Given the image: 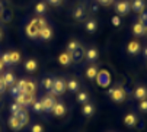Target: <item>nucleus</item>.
I'll use <instances>...</instances> for the list:
<instances>
[{
	"mask_svg": "<svg viewBox=\"0 0 147 132\" xmlns=\"http://www.w3.org/2000/svg\"><path fill=\"white\" fill-rule=\"evenodd\" d=\"M22 107H24V106H20V105H19V103H16V102H15V103H12V105H10V113H12V115H16V113H18Z\"/></svg>",
	"mask_w": 147,
	"mask_h": 132,
	"instance_id": "36",
	"label": "nucleus"
},
{
	"mask_svg": "<svg viewBox=\"0 0 147 132\" xmlns=\"http://www.w3.org/2000/svg\"><path fill=\"white\" fill-rule=\"evenodd\" d=\"M140 23L146 28V34H147V12H143V13H140Z\"/></svg>",
	"mask_w": 147,
	"mask_h": 132,
	"instance_id": "35",
	"label": "nucleus"
},
{
	"mask_svg": "<svg viewBox=\"0 0 147 132\" xmlns=\"http://www.w3.org/2000/svg\"><path fill=\"white\" fill-rule=\"evenodd\" d=\"M98 50L96 48H89L88 51H86V54H85V57H86V61H89V62H95L96 60H98Z\"/></svg>",
	"mask_w": 147,
	"mask_h": 132,
	"instance_id": "17",
	"label": "nucleus"
},
{
	"mask_svg": "<svg viewBox=\"0 0 147 132\" xmlns=\"http://www.w3.org/2000/svg\"><path fill=\"white\" fill-rule=\"evenodd\" d=\"M58 61H60V64H63V65H69L73 60H71V54L67 51V52H63L60 57H58Z\"/></svg>",
	"mask_w": 147,
	"mask_h": 132,
	"instance_id": "22",
	"label": "nucleus"
},
{
	"mask_svg": "<svg viewBox=\"0 0 147 132\" xmlns=\"http://www.w3.org/2000/svg\"><path fill=\"white\" fill-rule=\"evenodd\" d=\"M45 12H47V5H45L44 2H39V3L35 5V13H36V15L42 16Z\"/></svg>",
	"mask_w": 147,
	"mask_h": 132,
	"instance_id": "29",
	"label": "nucleus"
},
{
	"mask_svg": "<svg viewBox=\"0 0 147 132\" xmlns=\"http://www.w3.org/2000/svg\"><path fill=\"white\" fill-rule=\"evenodd\" d=\"M20 93H24L22 90H20V87L18 86V84H13L12 87H10V94L13 96V97H16L18 94H20Z\"/></svg>",
	"mask_w": 147,
	"mask_h": 132,
	"instance_id": "34",
	"label": "nucleus"
},
{
	"mask_svg": "<svg viewBox=\"0 0 147 132\" xmlns=\"http://www.w3.org/2000/svg\"><path fill=\"white\" fill-rule=\"evenodd\" d=\"M133 32H134L136 36H141V35H146V28L140 23V22H137V23L134 25V28H133Z\"/></svg>",
	"mask_w": 147,
	"mask_h": 132,
	"instance_id": "27",
	"label": "nucleus"
},
{
	"mask_svg": "<svg viewBox=\"0 0 147 132\" xmlns=\"http://www.w3.org/2000/svg\"><path fill=\"white\" fill-rule=\"evenodd\" d=\"M144 57H146V58H147V47H146V48H144Z\"/></svg>",
	"mask_w": 147,
	"mask_h": 132,
	"instance_id": "45",
	"label": "nucleus"
},
{
	"mask_svg": "<svg viewBox=\"0 0 147 132\" xmlns=\"http://www.w3.org/2000/svg\"><path fill=\"white\" fill-rule=\"evenodd\" d=\"M31 132H44V128H42V125L35 123V125H32V128H31Z\"/></svg>",
	"mask_w": 147,
	"mask_h": 132,
	"instance_id": "39",
	"label": "nucleus"
},
{
	"mask_svg": "<svg viewBox=\"0 0 147 132\" xmlns=\"http://www.w3.org/2000/svg\"><path fill=\"white\" fill-rule=\"evenodd\" d=\"M138 109H140V112H147V99H143V100H140Z\"/></svg>",
	"mask_w": 147,
	"mask_h": 132,
	"instance_id": "38",
	"label": "nucleus"
},
{
	"mask_svg": "<svg viewBox=\"0 0 147 132\" xmlns=\"http://www.w3.org/2000/svg\"><path fill=\"white\" fill-rule=\"evenodd\" d=\"M82 45H80V42L79 41H76V39H71L69 44H67V51L69 52H74L76 50H79Z\"/></svg>",
	"mask_w": 147,
	"mask_h": 132,
	"instance_id": "30",
	"label": "nucleus"
},
{
	"mask_svg": "<svg viewBox=\"0 0 147 132\" xmlns=\"http://www.w3.org/2000/svg\"><path fill=\"white\" fill-rule=\"evenodd\" d=\"M134 99H137V100L147 99V87H144V86L136 87V90H134Z\"/></svg>",
	"mask_w": 147,
	"mask_h": 132,
	"instance_id": "12",
	"label": "nucleus"
},
{
	"mask_svg": "<svg viewBox=\"0 0 147 132\" xmlns=\"http://www.w3.org/2000/svg\"><path fill=\"white\" fill-rule=\"evenodd\" d=\"M67 90V81L63 78H54V84L51 89V94L53 96H60Z\"/></svg>",
	"mask_w": 147,
	"mask_h": 132,
	"instance_id": "3",
	"label": "nucleus"
},
{
	"mask_svg": "<svg viewBox=\"0 0 147 132\" xmlns=\"http://www.w3.org/2000/svg\"><path fill=\"white\" fill-rule=\"evenodd\" d=\"M2 78H3V81H5V84H6L7 87H12L13 84H16L15 76H13V73H10V71H6V73L2 76Z\"/></svg>",
	"mask_w": 147,
	"mask_h": 132,
	"instance_id": "15",
	"label": "nucleus"
},
{
	"mask_svg": "<svg viewBox=\"0 0 147 132\" xmlns=\"http://www.w3.org/2000/svg\"><path fill=\"white\" fill-rule=\"evenodd\" d=\"M32 109H34L35 113H42V112H44V107H42V103H41V100H34Z\"/></svg>",
	"mask_w": 147,
	"mask_h": 132,
	"instance_id": "32",
	"label": "nucleus"
},
{
	"mask_svg": "<svg viewBox=\"0 0 147 132\" xmlns=\"http://www.w3.org/2000/svg\"><path fill=\"white\" fill-rule=\"evenodd\" d=\"M127 50H128V54L136 55V54H138V52H140V44H138L137 41H131V42L128 44Z\"/></svg>",
	"mask_w": 147,
	"mask_h": 132,
	"instance_id": "18",
	"label": "nucleus"
},
{
	"mask_svg": "<svg viewBox=\"0 0 147 132\" xmlns=\"http://www.w3.org/2000/svg\"><path fill=\"white\" fill-rule=\"evenodd\" d=\"M3 68H5V64H3V61H2V60H0V73L3 71Z\"/></svg>",
	"mask_w": 147,
	"mask_h": 132,
	"instance_id": "44",
	"label": "nucleus"
},
{
	"mask_svg": "<svg viewBox=\"0 0 147 132\" xmlns=\"http://www.w3.org/2000/svg\"><path fill=\"white\" fill-rule=\"evenodd\" d=\"M48 3H50L51 6H60V5L63 3V0H48Z\"/></svg>",
	"mask_w": 147,
	"mask_h": 132,
	"instance_id": "43",
	"label": "nucleus"
},
{
	"mask_svg": "<svg viewBox=\"0 0 147 132\" xmlns=\"http://www.w3.org/2000/svg\"><path fill=\"white\" fill-rule=\"evenodd\" d=\"M70 54H71V60L74 62H80L82 58H83V55H85V51H83V48L80 47L79 50H76L74 52H70Z\"/></svg>",
	"mask_w": 147,
	"mask_h": 132,
	"instance_id": "24",
	"label": "nucleus"
},
{
	"mask_svg": "<svg viewBox=\"0 0 147 132\" xmlns=\"http://www.w3.org/2000/svg\"><path fill=\"white\" fill-rule=\"evenodd\" d=\"M108 94H109V97H111L114 102L119 103V102H122V100L125 99V96H127V92L124 90V87L115 86V87H112V89L108 92Z\"/></svg>",
	"mask_w": 147,
	"mask_h": 132,
	"instance_id": "2",
	"label": "nucleus"
},
{
	"mask_svg": "<svg viewBox=\"0 0 147 132\" xmlns=\"http://www.w3.org/2000/svg\"><path fill=\"white\" fill-rule=\"evenodd\" d=\"M96 81L99 83V86L107 87V86L111 83V76H109V73L105 71V70L99 71V73H98V77H96Z\"/></svg>",
	"mask_w": 147,
	"mask_h": 132,
	"instance_id": "7",
	"label": "nucleus"
},
{
	"mask_svg": "<svg viewBox=\"0 0 147 132\" xmlns=\"http://www.w3.org/2000/svg\"><path fill=\"white\" fill-rule=\"evenodd\" d=\"M16 84L20 87V90H22L24 93H31V94H34V93L36 92V84H35L32 80H19Z\"/></svg>",
	"mask_w": 147,
	"mask_h": 132,
	"instance_id": "4",
	"label": "nucleus"
},
{
	"mask_svg": "<svg viewBox=\"0 0 147 132\" xmlns=\"http://www.w3.org/2000/svg\"><path fill=\"white\" fill-rule=\"evenodd\" d=\"M79 89H80V84H79L77 80L70 78V80L67 81V90H70V92H73V93H77Z\"/></svg>",
	"mask_w": 147,
	"mask_h": 132,
	"instance_id": "19",
	"label": "nucleus"
},
{
	"mask_svg": "<svg viewBox=\"0 0 147 132\" xmlns=\"http://www.w3.org/2000/svg\"><path fill=\"white\" fill-rule=\"evenodd\" d=\"M9 126L13 129V131H20L24 126H22V123H20V121L15 116V115H12L10 118H9Z\"/></svg>",
	"mask_w": 147,
	"mask_h": 132,
	"instance_id": "16",
	"label": "nucleus"
},
{
	"mask_svg": "<svg viewBox=\"0 0 147 132\" xmlns=\"http://www.w3.org/2000/svg\"><path fill=\"white\" fill-rule=\"evenodd\" d=\"M38 68V62H36V60H28L26 62H25V70L28 71V73H34L35 70Z\"/></svg>",
	"mask_w": 147,
	"mask_h": 132,
	"instance_id": "23",
	"label": "nucleus"
},
{
	"mask_svg": "<svg viewBox=\"0 0 147 132\" xmlns=\"http://www.w3.org/2000/svg\"><path fill=\"white\" fill-rule=\"evenodd\" d=\"M76 100H77L79 103H82V105H85V103L89 102V94H88L86 92H77V94H76Z\"/></svg>",
	"mask_w": 147,
	"mask_h": 132,
	"instance_id": "26",
	"label": "nucleus"
},
{
	"mask_svg": "<svg viewBox=\"0 0 147 132\" xmlns=\"http://www.w3.org/2000/svg\"><path fill=\"white\" fill-rule=\"evenodd\" d=\"M124 123L127 125V126H134L137 123V116L134 113H128V115H125L124 118Z\"/></svg>",
	"mask_w": 147,
	"mask_h": 132,
	"instance_id": "25",
	"label": "nucleus"
},
{
	"mask_svg": "<svg viewBox=\"0 0 147 132\" xmlns=\"http://www.w3.org/2000/svg\"><path fill=\"white\" fill-rule=\"evenodd\" d=\"M85 16H86V7H85V5H77L74 7V10H73V17L76 20H82V19H85Z\"/></svg>",
	"mask_w": 147,
	"mask_h": 132,
	"instance_id": "9",
	"label": "nucleus"
},
{
	"mask_svg": "<svg viewBox=\"0 0 147 132\" xmlns=\"http://www.w3.org/2000/svg\"><path fill=\"white\" fill-rule=\"evenodd\" d=\"M98 2H99V5H102V6H109V5H112L114 0H98Z\"/></svg>",
	"mask_w": 147,
	"mask_h": 132,
	"instance_id": "42",
	"label": "nucleus"
},
{
	"mask_svg": "<svg viewBox=\"0 0 147 132\" xmlns=\"http://www.w3.org/2000/svg\"><path fill=\"white\" fill-rule=\"evenodd\" d=\"M0 60L3 61V64H5V65H12V64H13V62H12L10 52H3V54H2V57H0Z\"/></svg>",
	"mask_w": 147,
	"mask_h": 132,
	"instance_id": "33",
	"label": "nucleus"
},
{
	"mask_svg": "<svg viewBox=\"0 0 147 132\" xmlns=\"http://www.w3.org/2000/svg\"><path fill=\"white\" fill-rule=\"evenodd\" d=\"M98 73H99V70L95 67V65H90V67L86 68V77H88L89 80H96Z\"/></svg>",
	"mask_w": 147,
	"mask_h": 132,
	"instance_id": "20",
	"label": "nucleus"
},
{
	"mask_svg": "<svg viewBox=\"0 0 147 132\" xmlns=\"http://www.w3.org/2000/svg\"><path fill=\"white\" fill-rule=\"evenodd\" d=\"M82 112H83V115L85 116H92L93 113H95V106L92 105V103H85L83 105V109H82Z\"/></svg>",
	"mask_w": 147,
	"mask_h": 132,
	"instance_id": "21",
	"label": "nucleus"
},
{
	"mask_svg": "<svg viewBox=\"0 0 147 132\" xmlns=\"http://www.w3.org/2000/svg\"><path fill=\"white\" fill-rule=\"evenodd\" d=\"M10 57H12V62H13V64H18V62L20 61V54H19L18 51L10 52Z\"/></svg>",
	"mask_w": 147,
	"mask_h": 132,
	"instance_id": "37",
	"label": "nucleus"
},
{
	"mask_svg": "<svg viewBox=\"0 0 147 132\" xmlns=\"http://www.w3.org/2000/svg\"><path fill=\"white\" fill-rule=\"evenodd\" d=\"M53 84H54V78L53 77H44L42 78V87L45 90H48V92H51V89H53Z\"/></svg>",
	"mask_w": 147,
	"mask_h": 132,
	"instance_id": "28",
	"label": "nucleus"
},
{
	"mask_svg": "<svg viewBox=\"0 0 147 132\" xmlns=\"http://www.w3.org/2000/svg\"><path fill=\"white\" fill-rule=\"evenodd\" d=\"M15 100H16V103H19L20 106L26 107V106H29V105L34 103V94H31V93H20V94H18V96L15 97Z\"/></svg>",
	"mask_w": 147,
	"mask_h": 132,
	"instance_id": "5",
	"label": "nucleus"
},
{
	"mask_svg": "<svg viewBox=\"0 0 147 132\" xmlns=\"http://www.w3.org/2000/svg\"><path fill=\"white\" fill-rule=\"evenodd\" d=\"M6 84H5V81H3V78L2 77H0V94H2V93H5V90H6Z\"/></svg>",
	"mask_w": 147,
	"mask_h": 132,
	"instance_id": "41",
	"label": "nucleus"
},
{
	"mask_svg": "<svg viewBox=\"0 0 147 132\" xmlns=\"http://www.w3.org/2000/svg\"><path fill=\"white\" fill-rule=\"evenodd\" d=\"M2 38H3V32L0 31V41H2Z\"/></svg>",
	"mask_w": 147,
	"mask_h": 132,
	"instance_id": "46",
	"label": "nucleus"
},
{
	"mask_svg": "<svg viewBox=\"0 0 147 132\" xmlns=\"http://www.w3.org/2000/svg\"><path fill=\"white\" fill-rule=\"evenodd\" d=\"M130 9H131V6H130V3L127 2V0H121V2H118V3H117V6H115L117 13H118V15H121V16L127 15Z\"/></svg>",
	"mask_w": 147,
	"mask_h": 132,
	"instance_id": "8",
	"label": "nucleus"
},
{
	"mask_svg": "<svg viewBox=\"0 0 147 132\" xmlns=\"http://www.w3.org/2000/svg\"><path fill=\"white\" fill-rule=\"evenodd\" d=\"M41 103H42V107H44V112H47V113H50V112H53V107L55 106V99H54V96L53 94H47V96H44L42 99H41Z\"/></svg>",
	"mask_w": 147,
	"mask_h": 132,
	"instance_id": "6",
	"label": "nucleus"
},
{
	"mask_svg": "<svg viewBox=\"0 0 147 132\" xmlns=\"http://www.w3.org/2000/svg\"><path fill=\"white\" fill-rule=\"evenodd\" d=\"M86 31L88 32H90V34H93L96 29H98V23H96V20H93V19H89L88 22H86Z\"/></svg>",
	"mask_w": 147,
	"mask_h": 132,
	"instance_id": "31",
	"label": "nucleus"
},
{
	"mask_svg": "<svg viewBox=\"0 0 147 132\" xmlns=\"http://www.w3.org/2000/svg\"><path fill=\"white\" fill-rule=\"evenodd\" d=\"M66 112H67L66 105H64V103H61V102H57L55 106L53 107V113H54L55 116H58V118H60V116H64Z\"/></svg>",
	"mask_w": 147,
	"mask_h": 132,
	"instance_id": "11",
	"label": "nucleus"
},
{
	"mask_svg": "<svg viewBox=\"0 0 147 132\" xmlns=\"http://www.w3.org/2000/svg\"><path fill=\"white\" fill-rule=\"evenodd\" d=\"M19 121H20V123H22V126H26L28 125V122H29V115H28V111H26V107H22L20 111L15 115Z\"/></svg>",
	"mask_w": 147,
	"mask_h": 132,
	"instance_id": "10",
	"label": "nucleus"
},
{
	"mask_svg": "<svg viewBox=\"0 0 147 132\" xmlns=\"http://www.w3.org/2000/svg\"><path fill=\"white\" fill-rule=\"evenodd\" d=\"M44 26H47V22H45L42 17L32 19V20L29 22V25L26 26V35H28L29 38L38 39V38H39V31L42 29Z\"/></svg>",
	"mask_w": 147,
	"mask_h": 132,
	"instance_id": "1",
	"label": "nucleus"
},
{
	"mask_svg": "<svg viewBox=\"0 0 147 132\" xmlns=\"http://www.w3.org/2000/svg\"><path fill=\"white\" fill-rule=\"evenodd\" d=\"M146 35H147V34H146Z\"/></svg>",
	"mask_w": 147,
	"mask_h": 132,
	"instance_id": "47",
	"label": "nucleus"
},
{
	"mask_svg": "<svg viewBox=\"0 0 147 132\" xmlns=\"http://www.w3.org/2000/svg\"><path fill=\"white\" fill-rule=\"evenodd\" d=\"M111 22H112L114 26H119V25H121V19H119L118 16H114V17L111 19Z\"/></svg>",
	"mask_w": 147,
	"mask_h": 132,
	"instance_id": "40",
	"label": "nucleus"
},
{
	"mask_svg": "<svg viewBox=\"0 0 147 132\" xmlns=\"http://www.w3.org/2000/svg\"><path fill=\"white\" fill-rule=\"evenodd\" d=\"M39 38L41 39H44V41H50L51 38H53V29L47 25V26H44L42 29L39 31Z\"/></svg>",
	"mask_w": 147,
	"mask_h": 132,
	"instance_id": "14",
	"label": "nucleus"
},
{
	"mask_svg": "<svg viewBox=\"0 0 147 132\" xmlns=\"http://www.w3.org/2000/svg\"><path fill=\"white\" fill-rule=\"evenodd\" d=\"M131 9L136 12V13H143L144 9H146V3H144V0H133L131 2Z\"/></svg>",
	"mask_w": 147,
	"mask_h": 132,
	"instance_id": "13",
	"label": "nucleus"
}]
</instances>
